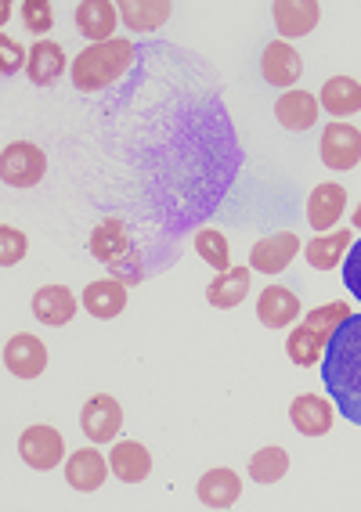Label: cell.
<instances>
[{"label": "cell", "mask_w": 361, "mask_h": 512, "mask_svg": "<svg viewBox=\"0 0 361 512\" xmlns=\"http://www.w3.org/2000/svg\"><path fill=\"white\" fill-rule=\"evenodd\" d=\"M322 379L336 401V412L361 426V314H351L333 332L322 357Z\"/></svg>", "instance_id": "1"}, {"label": "cell", "mask_w": 361, "mask_h": 512, "mask_svg": "<svg viewBox=\"0 0 361 512\" xmlns=\"http://www.w3.org/2000/svg\"><path fill=\"white\" fill-rule=\"evenodd\" d=\"M134 62V44L127 37H112L105 44L84 47L73 58V87L84 94L105 91L109 83H116Z\"/></svg>", "instance_id": "2"}, {"label": "cell", "mask_w": 361, "mask_h": 512, "mask_svg": "<svg viewBox=\"0 0 361 512\" xmlns=\"http://www.w3.org/2000/svg\"><path fill=\"white\" fill-rule=\"evenodd\" d=\"M47 174V159L44 148L29 145V141H11L4 152H0V177L11 188H33Z\"/></svg>", "instance_id": "3"}, {"label": "cell", "mask_w": 361, "mask_h": 512, "mask_svg": "<svg viewBox=\"0 0 361 512\" xmlns=\"http://www.w3.org/2000/svg\"><path fill=\"white\" fill-rule=\"evenodd\" d=\"M19 455L26 458L29 469H55L65 462V440L55 426H29L26 433L19 437Z\"/></svg>", "instance_id": "4"}, {"label": "cell", "mask_w": 361, "mask_h": 512, "mask_svg": "<svg viewBox=\"0 0 361 512\" xmlns=\"http://www.w3.org/2000/svg\"><path fill=\"white\" fill-rule=\"evenodd\" d=\"M80 426H84L91 444H112V440L120 437V426H123L120 401L109 394H94L84 404V412H80Z\"/></svg>", "instance_id": "5"}, {"label": "cell", "mask_w": 361, "mask_h": 512, "mask_svg": "<svg viewBox=\"0 0 361 512\" xmlns=\"http://www.w3.org/2000/svg\"><path fill=\"white\" fill-rule=\"evenodd\" d=\"M322 163L329 170H354L361 163V130L351 123H329L322 130Z\"/></svg>", "instance_id": "6"}, {"label": "cell", "mask_w": 361, "mask_h": 512, "mask_svg": "<svg viewBox=\"0 0 361 512\" xmlns=\"http://www.w3.org/2000/svg\"><path fill=\"white\" fill-rule=\"evenodd\" d=\"M300 253V238L293 231H275V235L260 238L257 246L250 253V267L260 271V275H282L289 264H293V256Z\"/></svg>", "instance_id": "7"}, {"label": "cell", "mask_w": 361, "mask_h": 512, "mask_svg": "<svg viewBox=\"0 0 361 512\" xmlns=\"http://www.w3.org/2000/svg\"><path fill=\"white\" fill-rule=\"evenodd\" d=\"M4 368H8L15 379H37L47 368V347L37 336L19 332L4 343Z\"/></svg>", "instance_id": "8"}, {"label": "cell", "mask_w": 361, "mask_h": 512, "mask_svg": "<svg viewBox=\"0 0 361 512\" xmlns=\"http://www.w3.org/2000/svg\"><path fill=\"white\" fill-rule=\"evenodd\" d=\"M271 19L282 37H307L322 19V4L318 0H278L271 4Z\"/></svg>", "instance_id": "9"}, {"label": "cell", "mask_w": 361, "mask_h": 512, "mask_svg": "<svg viewBox=\"0 0 361 512\" xmlns=\"http://www.w3.org/2000/svg\"><path fill=\"white\" fill-rule=\"evenodd\" d=\"M289 422L304 437H325L333 430V401H325L318 394H300L289 404Z\"/></svg>", "instance_id": "10"}, {"label": "cell", "mask_w": 361, "mask_h": 512, "mask_svg": "<svg viewBox=\"0 0 361 512\" xmlns=\"http://www.w3.org/2000/svg\"><path fill=\"white\" fill-rule=\"evenodd\" d=\"M116 26H120V4H112V0H84V4L76 8V29H80L91 44L112 40Z\"/></svg>", "instance_id": "11"}, {"label": "cell", "mask_w": 361, "mask_h": 512, "mask_svg": "<svg viewBox=\"0 0 361 512\" xmlns=\"http://www.w3.org/2000/svg\"><path fill=\"white\" fill-rule=\"evenodd\" d=\"M343 210H347V188L325 181V184H318L315 192H311V199H307V224L325 235L329 228H336V220L343 217Z\"/></svg>", "instance_id": "12"}, {"label": "cell", "mask_w": 361, "mask_h": 512, "mask_svg": "<svg viewBox=\"0 0 361 512\" xmlns=\"http://www.w3.org/2000/svg\"><path fill=\"white\" fill-rule=\"evenodd\" d=\"M109 469H112L109 458H102V451H94V448H80L65 458V480H69V487H76V491H98V487L105 484Z\"/></svg>", "instance_id": "13"}, {"label": "cell", "mask_w": 361, "mask_h": 512, "mask_svg": "<svg viewBox=\"0 0 361 512\" xmlns=\"http://www.w3.org/2000/svg\"><path fill=\"white\" fill-rule=\"evenodd\" d=\"M76 296L65 289V285H44V289H37V296H33V318L44 321V325H51V329H62V325H69V321L76 318Z\"/></svg>", "instance_id": "14"}, {"label": "cell", "mask_w": 361, "mask_h": 512, "mask_svg": "<svg viewBox=\"0 0 361 512\" xmlns=\"http://www.w3.org/2000/svg\"><path fill=\"white\" fill-rule=\"evenodd\" d=\"M322 116V101L307 91H286L275 105V119L286 130H311Z\"/></svg>", "instance_id": "15"}, {"label": "cell", "mask_w": 361, "mask_h": 512, "mask_svg": "<svg viewBox=\"0 0 361 512\" xmlns=\"http://www.w3.org/2000/svg\"><path fill=\"white\" fill-rule=\"evenodd\" d=\"M195 491H199V502H203L206 509H232L242 494V480L235 469H210V473H203V480L195 484Z\"/></svg>", "instance_id": "16"}, {"label": "cell", "mask_w": 361, "mask_h": 512, "mask_svg": "<svg viewBox=\"0 0 361 512\" xmlns=\"http://www.w3.org/2000/svg\"><path fill=\"white\" fill-rule=\"evenodd\" d=\"M250 285H253L250 267H228V271H221V275L206 285V300L217 311H232V307H239L250 296Z\"/></svg>", "instance_id": "17"}, {"label": "cell", "mask_w": 361, "mask_h": 512, "mask_svg": "<svg viewBox=\"0 0 361 512\" xmlns=\"http://www.w3.org/2000/svg\"><path fill=\"white\" fill-rule=\"evenodd\" d=\"M297 314H300V300L289 289H282V285H268L257 296V318L268 329H286V325L297 321Z\"/></svg>", "instance_id": "18"}, {"label": "cell", "mask_w": 361, "mask_h": 512, "mask_svg": "<svg viewBox=\"0 0 361 512\" xmlns=\"http://www.w3.org/2000/svg\"><path fill=\"white\" fill-rule=\"evenodd\" d=\"M260 73L271 87H293L300 80V55L286 40H275V44L264 47V58H260Z\"/></svg>", "instance_id": "19"}, {"label": "cell", "mask_w": 361, "mask_h": 512, "mask_svg": "<svg viewBox=\"0 0 361 512\" xmlns=\"http://www.w3.org/2000/svg\"><path fill=\"white\" fill-rule=\"evenodd\" d=\"M87 249H91L94 260L112 264V260L127 256L134 246H130V235H127V228H123V220L120 217H105L102 224L91 231V238H87Z\"/></svg>", "instance_id": "20"}, {"label": "cell", "mask_w": 361, "mask_h": 512, "mask_svg": "<svg viewBox=\"0 0 361 512\" xmlns=\"http://www.w3.org/2000/svg\"><path fill=\"white\" fill-rule=\"evenodd\" d=\"M109 466L123 484H141V480L152 473V455L138 440H120L109 455Z\"/></svg>", "instance_id": "21"}, {"label": "cell", "mask_w": 361, "mask_h": 512, "mask_svg": "<svg viewBox=\"0 0 361 512\" xmlns=\"http://www.w3.org/2000/svg\"><path fill=\"white\" fill-rule=\"evenodd\" d=\"M351 246H354V235L347 228H340V231H325V235H318V238H311L304 246V256H307V264L315 267V271H333L336 264H343V256L351 253Z\"/></svg>", "instance_id": "22"}, {"label": "cell", "mask_w": 361, "mask_h": 512, "mask_svg": "<svg viewBox=\"0 0 361 512\" xmlns=\"http://www.w3.org/2000/svg\"><path fill=\"white\" fill-rule=\"evenodd\" d=\"M170 0H123L120 22L130 33H156L170 19Z\"/></svg>", "instance_id": "23"}, {"label": "cell", "mask_w": 361, "mask_h": 512, "mask_svg": "<svg viewBox=\"0 0 361 512\" xmlns=\"http://www.w3.org/2000/svg\"><path fill=\"white\" fill-rule=\"evenodd\" d=\"M318 101H322V109L329 112V116H354V112H361V83L351 80V76H333V80L322 83V94H318Z\"/></svg>", "instance_id": "24"}, {"label": "cell", "mask_w": 361, "mask_h": 512, "mask_svg": "<svg viewBox=\"0 0 361 512\" xmlns=\"http://www.w3.org/2000/svg\"><path fill=\"white\" fill-rule=\"evenodd\" d=\"M26 73H29V80L40 83V87H51V83H55L58 76L65 73V51H62V44H55V40H37V44L29 47Z\"/></svg>", "instance_id": "25"}, {"label": "cell", "mask_w": 361, "mask_h": 512, "mask_svg": "<svg viewBox=\"0 0 361 512\" xmlns=\"http://www.w3.org/2000/svg\"><path fill=\"white\" fill-rule=\"evenodd\" d=\"M84 307L87 314H94V318H116V314H123V307H127V285L116 282V278H105V282H91L84 289Z\"/></svg>", "instance_id": "26"}, {"label": "cell", "mask_w": 361, "mask_h": 512, "mask_svg": "<svg viewBox=\"0 0 361 512\" xmlns=\"http://www.w3.org/2000/svg\"><path fill=\"white\" fill-rule=\"evenodd\" d=\"M325 347H329V339L325 336H318L311 325H297V329L289 332V339H286V354H289V361L293 365H300V368H315V365H322V357H325Z\"/></svg>", "instance_id": "27"}, {"label": "cell", "mask_w": 361, "mask_h": 512, "mask_svg": "<svg viewBox=\"0 0 361 512\" xmlns=\"http://www.w3.org/2000/svg\"><path fill=\"white\" fill-rule=\"evenodd\" d=\"M195 253L203 256L210 267H217V275L232 267V249H228V238H224L217 228L195 231Z\"/></svg>", "instance_id": "28"}, {"label": "cell", "mask_w": 361, "mask_h": 512, "mask_svg": "<svg viewBox=\"0 0 361 512\" xmlns=\"http://www.w3.org/2000/svg\"><path fill=\"white\" fill-rule=\"evenodd\" d=\"M289 473V455L286 448H260L250 458V476L257 484H275Z\"/></svg>", "instance_id": "29"}, {"label": "cell", "mask_w": 361, "mask_h": 512, "mask_svg": "<svg viewBox=\"0 0 361 512\" xmlns=\"http://www.w3.org/2000/svg\"><path fill=\"white\" fill-rule=\"evenodd\" d=\"M347 318H351V307H347V303H325V307H315V311L307 314V325H311L318 336L333 339V332L340 329Z\"/></svg>", "instance_id": "30"}, {"label": "cell", "mask_w": 361, "mask_h": 512, "mask_svg": "<svg viewBox=\"0 0 361 512\" xmlns=\"http://www.w3.org/2000/svg\"><path fill=\"white\" fill-rule=\"evenodd\" d=\"M22 22H26L29 33L44 37L47 29L55 26V8H51V0H26V4H22Z\"/></svg>", "instance_id": "31"}, {"label": "cell", "mask_w": 361, "mask_h": 512, "mask_svg": "<svg viewBox=\"0 0 361 512\" xmlns=\"http://www.w3.org/2000/svg\"><path fill=\"white\" fill-rule=\"evenodd\" d=\"M26 235L19 228H11V224H0V264L4 267H15L26 256Z\"/></svg>", "instance_id": "32"}, {"label": "cell", "mask_w": 361, "mask_h": 512, "mask_svg": "<svg viewBox=\"0 0 361 512\" xmlns=\"http://www.w3.org/2000/svg\"><path fill=\"white\" fill-rule=\"evenodd\" d=\"M109 275L116 278V282H123V285H141V278H145V264H141L138 249H130L127 256L112 260V264H109Z\"/></svg>", "instance_id": "33"}, {"label": "cell", "mask_w": 361, "mask_h": 512, "mask_svg": "<svg viewBox=\"0 0 361 512\" xmlns=\"http://www.w3.org/2000/svg\"><path fill=\"white\" fill-rule=\"evenodd\" d=\"M343 285L361 300V238L351 246V253L343 256Z\"/></svg>", "instance_id": "34"}, {"label": "cell", "mask_w": 361, "mask_h": 512, "mask_svg": "<svg viewBox=\"0 0 361 512\" xmlns=\"http://www.w3.org/2000/svg\"><path fill=\"white\" fill-rule=\"evenodd\" d=\"M0 51H4V58H0V69H4V76H15L22 65L29 62V51H22V47L15 44L11 37H0Z\"/></svg>", "instance_id": "35"}, {"label": "cell", "mask_w": 361, "mask_h": 512, "mask_svg": "<svg viewBox=\"0 0 361 512\" xmlns=\"http://www.w3.org/2000/svg\"><path fill=\"white\" fill-rule=\"evenodd\" d=\"M351 220H354V228H361V206L354 210V217H351Z\"/></svg>", "instance_id": "36"}]
</instances>
